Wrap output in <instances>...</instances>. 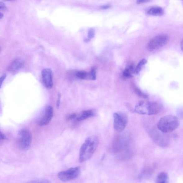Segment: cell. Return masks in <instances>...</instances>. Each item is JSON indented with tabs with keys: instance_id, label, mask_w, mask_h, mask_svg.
I'll return each mask as SVG.
<instances>
[{
	"instance_id": "7",
	"label": "cell",
	"mask_w": 183,
	"mask_h": 183,
	"mask_svg": "<svg viewBox=\"0 0 183 183\" xmlns=\"http://www.w3.org/2000/svg\"><path fill=\"white\" fill-rule=\"evenodd\" d=\"M53 116V107L49 106L46 108L43 115L38 121V124L40 126L48 125L52 119Z\"/></svg>"
},
{
	"instance_id": "11",
	"label": "cell",
	"mask_w": 183,
	"mask_h": 183,
	"mask_svg": "<svg viewBox=\"0 0 183 183\" xmlns=\"http://www.w3.org/2000/svg\"><path fill=\"white\" fill-rule=\"evenodd\" d=\"M134 111L139 115H146L147 114V103L143 101L139 102L135 106Z\"/></svg>"
},
{
	"instance_id": "17",
	"label": "cell",
	"mask_w": 183,
	"mask_h": 183,
	"mask_svg": "<svg viewBox=\"0 0 183 183\" xmlns=\"http://www.w3.org/2000/svg\"><path fill=\"white\" fill-rule=\"evenodd\" d=\"M147 61L146 59H142L140 61L135 69V73L136 74H139L143 68L144 66L147 63Z\"/></svg>"
},
{
	"instance_id": "20",
	"label": "cell",
	"mask_w": 183,
	"mask_h": 183,
	"mask_svg": "<svg viewBox=\"0 0 183 183\" xmlns=\"http://www.w3.org/2000/svg\"><path fill=\"white\" fill-rule=\"evenodd\" d=\"M96 69L95 68H92L91 71L89 72L91 76V80H95L96 79Z\"/></svg>"
},
{
	"instance_id": "25",
	"label": "cell",
	"mask_w": 183,
	"mask_h": 183,
	"mask_svg": "<svg viewBox=\"0 0 183 183\" xmlns=\"http://www.w3.org/2000/svg\"><path fill=\"white\" fill-rule=\"evenodd\" d=\"M76 117V115L75 113H73L69 116L67 117V120H71L73 119Z\"/></svg>"
},
{
	"instance_id": "32",
	"label": "cell",
	"mask_w": 183,
	"mask_h": 183,
	"mask_svg": "<svg viewBox=\"0 0 183 183\" xmlns=\"http://www.w3.org/2000/svg\"><path fill=\"white\" fill-rule=\"evenodd\" d=\"M6 1H14V0H6Z\"/></svg>"
},
{
	"instance_id": "16",
	"label": "cell",
	"mask_w": 183,
	"mask_h": 183,
	"mask_svg": "<svg viewBox=\"0 0 183 183\" xmlns=\"http://www.w3.org/2000/svg\"><path fill=\"white\" fill-rule=\"evenodd\" d=\"M153 172V169L151 168L144 169L139 174V179L141 180L146 179L150 176Z\"/></svg>"
},
{
	"instance_id": "30",
	"label": "cell",
	"mask_w": 183,
	"mask_h": 183,
	"mask_svg": "<svg viewBox=\"0 0 183 183\" xmlns=\"http://www.w3.org/2000/svg\"><path fill=\"white\" fill-rule=\"evenodd\" d=\"M3 17V14H2V13L0 12V19H2Z\"/></svg>"
},
{
	"instance_id": "3",
	"label": "cell",
	"mask_w": 183,
	"mask_h": 183,
	"mask_svg": "<svg viewBox=\"0 0 183 183\" xmlns=\"http://www.w3.org/2000/svg\"><path fill=\"white\" fill-rule=\"evenodd\" d=\"M32 142V135L30 130L22 129L19 132L17 137V143L21 150L27 151L29 149Z\"/></svg>"
},
{
	"instance_id": "22",
	"label": "cell",
	"mask_w": 183,
	"mask_h": 183,
	"mask_svg": "<svg viewBox=\"0 0 183 183\" xmlns=\"http://www.w3.org/2000/svg\"><path fill=\"white\" fill-rule=\"evenodd\" d=\"M7 139V137L0 130V145H1L5 140Z\"/></svg>"
},
{
	"instance_id": "27",
	"label": "cell",
	"mask_w": 183,
	"mask_h": 183,
	"mask_svg": "<svg viewBox=\"0 0 183 183\" xmlns=\"http://www.w3.org/2000/svg\"><path fill=\"white\" fill-rule=\"evenodd\" d=\"M6 6L2 2H0V10L5 9Z\"/></svg>"
},
{
	"instance_id": "18",
	"label": "cell",
	"mask_w": 183,
	"mask_h": 183,
	"mask_svg": "<svg viewBox=\"0 0 183 183\" xmlns=\"http://www.w3.org/2000/svg\"><path fill=\"white\" fill-rule=\"evenodd\" d=\"M77 76L82 80H91V76L90 73L84 72V71H79L76 74Z\"/></svg>"
},
{
	"instance_id": "29",
	"label": "cell",
	"mask_w": 183,
	"mask_h": 183,
	"mask_svg": "<svg viewBox=\"0 0 183 183\" xmlns=\"http://www.w3.org/2000/svg\"><path fill=\"white\" fill-rule=\"evenodd\" d=\"M90 41V39H86L84 40V41L85 42H88Z\"/></svg>"
},
{
	"instance_id": "8",
	"label": "cell",
	"mask_w": 183,
	"mask_h": 183,
	"mask_svg": "<svg viewBox=\"0 0 183 183\" xmlns=\"http://www.w3.org/2000/svg\"><path fill=\"white\" fill-rule=\"evenodd\" d=\"M42 77L45 86L47 89H51L53 85L51 70L49 68L44 69L42 71Z\"/></svg>"
},
{
	"instance_id": "24",
	"label": "cell",
	"mask_w": 183,
	"mask_h": 183,
	"mask_svg": "<svg viewBox=\"0 0 183 183\" xmlns=\"http://www.w3.org/2000/svg\"><path fill=\"white\" fill-rule=\"evenodd\" d=\"M61 94L60 93H58V95L57 100V108H58L59 106H60L61 103Z\"/></svg>"
},
{
	"instance_id": "33",
	"label": "cell",
	"mask_w": 183,
	"mask_h": 183,
	"mask_svg": "<svg viewBox=\"0 0 183 183\" xmlns=\"http://www.w3.org/2000/svg\"><path fill=\"white\" fill-rule=\"evenodd\" d=\"M1 47H0V52H1Z\"/></svg>"
},
{
	"instance_id": "31",
	"label": "cell",
	"mask_w": 183,
	"mask_h": 183,
	"mask_svg": "<svg viewBox=\"0 0 183 183\" xmlns=\"http://www.w3.org/2000/svg\"><path fill=\"white\" fill-rule=\"evenodd\" d=\"M181 50L182 51V48H183V41L182 40V41L181 42Z\"/></svg>"
},
{
	"instance_id": "2",
	"label": "cell",
	"mask_w": 183,
	"mask_h": 183,
	"mask_svg": "<svg viewBox=\"0 0 183 183\" xmlns=\"http://www.w3.org/2000/svg\"><path fill=\"white\" fill-rule=\"evenodd\" d=\"M179 124V120L177 117L168 115L160 119L158 123L157 127L162 132L168 133L176 129Z\"/></svg>"
},
{
	"instance_id": "13",
	"label": "cell",
	"mask_w": 183,
	"mask_h": 183,
	"mask_svg": "<svg viewBox=\"0 0 183 183\" xmlns=\"http://www.w3.org/2000/svg\"><path fill=\"white\" fill-rule=\"evenodd\" d=\"M135 67L132 64H130L126 67L123 73V76L125 78L131 77L135 73Z\"/></svg>"
},
{
	"instance_id": "15",
	"label": "cell",
	"mask_w": 183,
	"mask_h": 183,
	"mask_svg": "<svg viewBox=\"0 0 183 183\" xmlns=\"http://www.w3.org/2000/svg\"><path fill=\"white\" fill-rule=\"evenodd\" d=\"M168 180L167 173L165 172H161L157 176L156 182L158 183H167L168 182Z\"/></svg>"
},
{
	"instance_id": "23",
	"label": "cell",
	"mask_w": 183,
	"mask_h": 183,
	"mask_svg": "<svg viewBox=\"0 0 183 183\" xmlns=\"http://www.w3.org/2000/svg\"><path fill=\"white\" fill-rule=\"evenodd\" d=\"M6 78V75L4 74L0 77V89L2 86V84Z\"/></svg>"
},
{
	"instance_id": "6",
	"label": "cell",
	"mask_w": 183,
	"mask_h": 183,
	"mask_svg": "<svg viewBox=\"0 0 183 183\" xmlns=\"http://www.w3.org/2000/svg\"><path fill=\"white\" fill-rule=\"evenodd\" d=\"M80 168L79 167L71 168L62 171L58 174V179L61 181L67 182L76 179L80 176Z\"/></svg>"
},
{
	"instance_id": "28",
	"label": "cell",
	"mask_w": 183,
	"mask_h": 183,
	"mask_svg": "<svg viewBox=\"0 0 183 183\" xmlns=\"http://www.w3.org/2000/svg\"><path fill=\"white\" fill-rule=\"evenodd\" d=\"M111 7V6L110 5H106L102 6L101 7V8L102 9H106L110 8Z\"/></svg>"
},
{
	"instance_id": "12",
	"label": "cell",
	"mask_w": 183,
	"mask_h": 183,
	"mask_svg": "<svg viewBox=\"0 0 183 183\" xmlns=\"http://www.w3.org/2000/svg\"><path fill=\"white\" fill-rule=\"evenodd\" d=\"M96 115V113L92 110H86L83 111L80 115L77 117V120L80 121L87 119L88 118L94 117Z\"/></svg>"
},
{
	"instance_id": "19",
	"label": "cell",
	"mask_w": 183,
	"mask_h": 183,
	"mask_svg": "<svg viewBox=\"0 0 183 183\" xmlns=\"http://www.w3.org/2000/svg\"><path fill=\"white\" fill-rule=\"evenodd\" d=\"M135 94H136L137 96L140 97L144 99L148 98V96L146 94H145L144 93L141 91V90H140L139 88L135 87Z\"/></svg>"
},
{
	"instance_id": "10",
	"label": "cell",
	"mask_w": 183,
	"mask_h": 183,
	"mask_svg": "<svg viewBox=\"0 0 183 183\" xmlns=\"http://www.w3.org/2000/svg\"><path fill=\"white\" fill-rule=\"evenodd\" d=\"M23 65V62L20 59H16L12 62L8 67L9 72L15 73L20 70Z\"/></svg>"
},
{
	"instance_id": "14",
	"label": "cell",
	"mask_w": 183,
	"mask_h": 183,
	"mask_svg": "<svg viewBox=\"0 0 183 183\" xmlns=\"http://www.w3.org/2000/svg\"><path fill=\"white\" fill-rule=\"evenodd\" d=\"M147 13L151 16H161L163 15V11L160 7H153L147 11Z\"/></svg>"
},
{
	"instance_id": "5",
	"label": "cell",
	"mask_w": 183,
	"mask_h": 183,
	"mask_svg": "<svg viewBox=\"0 0 183 183\" xmlns=\"http://www.w3.org/2000/svg\"><path fill=\"white\" fill-rule=\"evenodd\" d=\"M113 118L114 129L118 132L123 131L127 124V116L122 112H116L113 114Z\"/></svg>"
},
{
	"instance_id": "9",
	"label": "cell",
	"mask_w": 183,
	"mask_h": 183,
	"mask_svg": "<svg viewBox=\"0 0 183 183\" xmlns=\"http://www.w3.org/2000/svg\"><path fill=\"white\" fill-rule=\"evenodd\" d=\"M162 107L160 104L156 102L147 103V114L148 115H156L160 112Z\"/></svg>"
},
{
	"instance_id": "26",
	"label": "cell",
	"mask_w": 183,
	"mask_h": 183,
	"mask_svg": "<svg viewBox=\"0 0 183 183\" xmlns=\"http://www.w3.org/2000/svg\"><path fill=\"white\" fill-rule=\"evenodd\" d=\"M150 0H137V3L138 4H141L148 2Z\"/></svg>"
},
{
	"instance_id": "21",
	"label": "cell",
	"mask_w": 183,
	"mask_h": 183,
	"mask_svg": "<svg viewBox=\"0 0 183 183\" xmlns=\"http://www.w3.org/2000/svg\"><path fill=\"white\" fill-rule=\"evenodd\" d=\"M95 35V30L94 28H90L89 30L88 33V39L91 40V39L94 38Z\"/></svg>"
},
{
	"instance_id": "1",
	"label": "cell",
	"mask_w": 183,
	"mask_h": 183,
	"mask_svg": "<svg viewBox=\"0 0 183 183\" xmlns=\"http://www.w3.org/2000/svg\"><path fill=\"white\" fill-rule=\"evenodd\" d=\"M99 143V139L96 135L89 137L85 140L80 149V162H84L91 158L98 147Z\"/></svg>"
},
{
	"instance_id": "4",
	"label": "cell",
	"mask_w": 183,
	"mask_h": 183,
	"mask_svg": "<svg viewBox=\"0 0 183 183\" xmlns=\"http://www.w3.org/2000/svg\"><path fill=\"white\" fill-rule=\"evenodd\" d=\"M168 39L167 35H157L149 40L147 45V49L149 51H153L162 48L167 43Z\"/></svg>"
}]
</instances>
